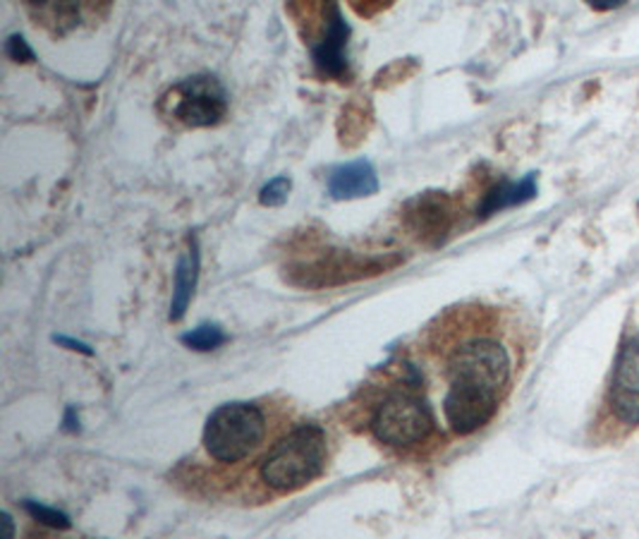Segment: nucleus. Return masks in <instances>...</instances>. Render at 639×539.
Listing matches in <instances>:
<instances>
[{
	"mask_svg": "<svg viewBox=\"0 0 639 539\" xmlns=\"http://www.w3.org/2000/svg\"><path fill=\"white\" fill-rule=\"evenodd\" d=\"M6 51L12 60H18V63H31L34 60V51L29 49V43L24 41V37L20 34H12L6 43Z\"/></svg>",
	"mask_w": 639,
	"mask_h": 539,
	"instance_id": "obj_15",
	"label": "nucleus"
},
{
	"mask_svg": "<svg viewBox=\"0 0 639 539\" xmlns=\"http://www.w3.org/2000/svg\"><path fill=\"white\" fill-rule=\"evenodd\" d=\"M512 362L508 348L491 336H470L450 348L443 375L448 387L485 391L503 398L510 383Z\"/></svg>",
	"mask_w": 639,
	"mask_h": 539,
	"instance_id": "obj_3",
	"label": "nucleus"
},
{
	"mask_svg": "<svg viewBox=\"0 0 639 539\" xmlns=\"http://www.w3.org/2000/svg\"><path fill=\"white\" fill-rule=\"evenodd\" d=\"M24 508H27V513L43 522V526H49V528H58V530H68L70 528V518L58 511V508H51V506H43L39 501H24Z\"/></svg>",
	"mask_w": 639,
	"mask_h": 539,
	"instance_id": "obj_13",
	"label": "nucleus"
},
{
	"mask_svg": "<svg viewBox=\"0 0 639 539\" xmlns=\"http://www.w3.org/2000/svg\"><path fill=\"white\" fill-rule=\"evenodd\" d=\"M326 468V431L307 422L288 431L261 458V482L276 495H292L314 482Z\"/></svg>",
	"mask_w": 639,
	"mask_h": 539,
	"instance_id": "obj_1",
	"label": "nucleus"
},
{
	"mask_svg": "<svg viewBox=\"0 0 639 539\" xmlns=\"http://www.w3.org/2000/svg\"><path fill=\"white\" fill-rule=\"evenodd\" d=\"M290 188H292L290 178L278 176L269 184H263L261 192H259V202L263 207H283L290 197Z\"/></svg>",
	"mask_w": 639,
	"mask_h": 539,
	"instance_id": "obj_14",
	"label": "nucleus"
},
{
	"mask_svg": "<svg viewBox=\"0 0 639 539\" xmlns=\"http://www.w3.org/2000/svg\"><path fill=\"white\" fill-rule=\"evenodd\" d=\"M537 194V182L535 176H527L520 182H503L493 188L487 197H485V204H481L479 213L481 216H491L493 211H501L508 207H518L527 199H532Z\"/></svg>",
	"mask_w": 639,
	"mask_h": 539,
	"instance_id": "obj_11",
	"label": "nucleus"
},
{
	"mask_svg": "<svg viewBox=\"0 0 639 539\" xmlns=\"http://www.w3.org/2000/svg\"><path fill=\"white\" fill-rule=\"evenodd\" d=\"M326 24H323V37L314 46V66L321 74L329 77H342L348 72V37L350 27L346 24L340 14L338 6H326Z\"/></svg>",
	"mask_w": 639,
	"mask_h": 539,
	"instance_id": "obj_8",
	"label": "nucleus"
},
{
	"mask_svg": "<svg viewBox=\"0 0 639 539\" xmlns=\"http://www.w3.org/2000/svg\"><path fill=\"white\" fill-rule=\"evenodd\" d=\"M329 192L333 199H360L379 192V178L365 159L338 166L329 176Z\"/></svg>",
	"mask_w": 639,
	"mask_h": 539,
	"instance_id": "obj_9",
	"label": "nucleus"
},
{
	"mask_svg": "<svg viewBox=\"0 0 639 539\" xmlns=\"http://www.w3.org/2000/svg\"><path fill=\"white\" fill-rule=\"evenodd\" d=\"M609 408L622 425H639V336L618 352L609 387Z\"/></svg>",
	"mask_w": 639,
	"mask_h": 539,
	"instance_id": "obj_6",
	"label": "nucleus"
},
{
	"mask_svg": "<svg viewBox=\"0 0 639 539\" xmlns=\"http://www.w3.org/2000/svg\"><path fill=\"white\" fill-rule=\"evenodd\" d=\"M267 415L257 403H226L209 415L204 449L216 463L236 466L254 456L267 441Z\"/></svg>",
	"mask_w": 639,
	"mask_h": 539,
	"instance_id": "obj_2",
	"label": "nucleus"
},
{
	"mask_svg": "<svg viewBox=\"0 0 639 539\" xmlns=\"http://www.w3.org/2000/svg\"><path fill=\"white\" fill-rule=\"evenodd\" d=\"M498 406H501V398L498 396L462 387H448L443 396V418L456 435L467 437L489 425Z\"/></svg>",
	"mask_w": 639,
	"mask_h": 539,
	"instance_id": "obj_7",
	"label": "nucleus"
},
{
	"mask_svg": "<svg viewBox=\"0 0 639 539\" xmlns=\"http://www.w3.org/2000/svg\"><path fill=\"white\" fill-rule=\"evenodd\" d=\"M180 341L187 346V348H192V350H199V352H209L213 348H218L221 343H226V333L213 327V323H204V327H197L192 331H187Z\"/></svg>",
	"mask_w": 639,
	"mask_h": 539,
	"instance_id": "obj_12",
	"label": "nucleus"
},
{
	"mask_svg": "<svg viewBox=\"0 0 639 539\" xmlns=\"http://www.w3.org/2000/svg\"><path fill=\"white\" fill-rule=\"evenodd\" d=\"M433 429V415L425 400L412 393L388 396L371 418V431L381 443L393 449L422 443Z\"/></svg>",
	"mask_w": 639,
	"mask_h": 539,
	"instance_id": "obj_4",
	"label": "nucleus"
},
{
	"mask_svg": "<svg viewBox=\"0 0 639 539\" xmlns=\"http://www.w3.org/2000/svg\"><path fill=\"white\" fill-rule=\"evenodd\" d=\"M170 116L187 128H209L221 122L228 111L226 91L213 77H192L180 82L166 97Z\"/></svg>",
	"mask_w": 639,
	"mask_h": 539,
	"instance_id": "obj_5",
	"label": "nucleus"
},
{
	"mask_svg": "<svg viewBox=\"0 0 639 539\" xmlns=\"http://www.w3.org/2000/svg\"><path fill=\"white\" fill-rule=\"evenodd\" d=\"M53 341L58 343V346H68L70 350H77V352H84V356H93V350L89 348V346H84V343H80V341H72V338H68V336H56Z\"/></svg>",
	"mask_w": 639,
	"mask_h": 539,
	"instance_id": "obj_16",
	"label": "nucleus"
},
{
	"mask_svg": "<svg viewBox=\"0 0 639 539\" xmlns=\"http://www.w3.org/2000/svg\"><path fill=\"white\" fill-rule=\"evenodd\" d=\"M0 522H3V528H6L3 539H12V518L8 513H3V516H0Z\"/></svg>",
	"mask_w": 639,
	"mask_h": 539,
	"instance_id": "obj_18",
	"label": "nucleus"
},
{
	"mask_svg": "<svg viewBox=\"0 0 639 539\" xmlns=\"http://www.w3.org/2000/svg\"><path fill=\"white\" fill-rule=\"evenodd\" d=\"M199 276V252L197 244L187 250V254L180 257L178 271H176V288H173V302H170V321H178L184 317L187 305H190Z\"/></svg>",
	"mask_w": 639,
	"mask_h": 539,
	"instance_id": "obj_10",
	"label": "nucleus"
},
{
	"mask_svg": "<svg viewBox=\"0 0 639 539\" xmlns=\"http://www.w3.org/2000/svg\"><path fill=\"white\" fill-rule=\"evenodd\" d=\"M66 429L68 431H80V418H77V410L68 408L66 410Z\"/></svg>",
	"mask_w": 639,
	"mask_h": 539,
	"instance_id": "obj_17",
	"label": "nucleus"
}]
</instances>
